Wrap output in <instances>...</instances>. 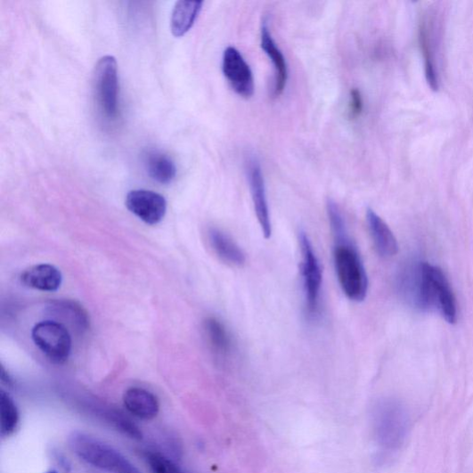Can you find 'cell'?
Returning a JSON list of instances; mask_svg holds the SVG:
<instances>
[{"label":"cell","mask_w":473,"mask_h":473,"mask_svg":"<svg viewBox=\"0 0 473 473\" xmlns=\"http://www.w3.org/2000/svg\"><path fill=\"white\" fill-rule=\"evenodd\" d=\"M420 47H421L423 58H425L427 79L431 88L433 90H437L438 89L437 72L436 69L432 48H431L428 30H427L425 24H422V27L420 29Z\"/></svg>","instance_id":"cell-20"},{"label":"cell","mask_w":473,"mask_h":473,"mask_svg":"<svg viewBox=\"0 0 473 473\" xmlns=\"http://www.w3.org/2000/svg\"><path fill=\"white\" fill-rule=\"evenodd\" d=\"M69 445L74 454L99 469L110 473H142L116 448L87 434L72 433L69 437Z\"/></svg>","instance_id":"cell-4"},{"label":"cell","mask_w":473,"mask_h":473,"mask_svg":"<svg viewBox=\"0 0 473 473\" xmlns=\"http://www.w3.org/2000/svg\"><path fill=\"white\" fill-rule=\"evenodd\" d=\"M261 46L265 53L271 60L275 68V86H273V96L279 97L286 89L289 79V69L286 59L273 40L268 23L263 20L261 29Z\"/></svg>","instance_id":"cell-11"},{"label":"cell","mask_w":473,"mask_h":473,"mask_svg":"<svg viewBox=\"0 0 473 473\" xmlns=\"http://www.w3.org/2000/svg\"><path fill=\"white\" fill-rule=\"evenodd\" d=\"M123 404L127 411L144 420L155 419L159 412L158 397L151 391L141 387H131L123 395Z\"/></svg>","instance_id":"cell-13"},{"label":"cell","mask_w":473,"mask_h":473,"mask_svg":"<svg viewBox=\"0 0 473 473\" xmlns=\"http://www.w3.org/2000/svg\"><path fill=\"white\" fill-rule=\"evenodd\" d=\"M204 331L215 355L222 359L232 355L234 347L233 338L225 323L216 317H208L204 322Z\"/></svg>","instance_id":"cell-15"},{"label":"cell","mask_w":473,"mask_h":473,"mask_svg":"<svg viewBox=\"0 0 473 473\" xmlns=\"http://www.w3.org/2000/svg\"><path fill=\"white\" fill-rule=\"evenodd\" d=\"M348 236L335 239L334 264L338 283L344 294L354 302H363L368 292L367 273Z\"/></svg>","instance_id":"cell-3"},{"label":"cell","mask_w":473,"mask_h":473,"mask_svg":"<svg viewBox=\"0 0 473 473\" xmlns=\"http://www.w3.org/2000/svg\"><path fill=\"white\" fill-rule=\"evenodd\" d=\"M373 439L378 451L389 456L400 451L408 437L411 419L406 407L396 400H382L371 413Z\"/></svg>","instance_id":"cell-2"},{"label":"cell","mask_w":473,"mask_h":473,"mask_svg":"<svg viewBox=\"0 0 473 473\" xmlns=\"http://www.w3.org/2000/svg\"><path fill=\"white\" fill-rule=\"evenodd\" d=\"M222 69L224 76L239 95L244 98H250L254 95L253 71L237 48L229 46L224 52Z\"/></svg>","instance_id":"cell-8"},{"label":"cell","mask_w":473,"mask_h":473,"mask_svg":"<svg viewBox=\"0 0 473 473\" xmlns=\"http://www.w3.org/2000/svg\"><path fill=\"white\" fill-rule=\"evenodd\" d=\"M402 285L406 291L412 289L409 294L412 293L419 308L436 311L447 322H457L456 298L450 282L438 266L429 263L420 264L414 272L412 281L404 279Z\"/></svg>","instance_id":"cell-1"},{"label":"cell","mask_w":473,"mask_h":473,"mask_svg":"<svg viewBox=\"0 0 473 473\" xmlns=\"http://www.w3.org/2000/svg\"><path fill=\"white\" fill-rule=\"evenodd\" d=\"M145 167L149 176L161 184H168L176 177L175 164L160 152H149L145 157Z\"/></svg>","instance_id":"cell-18"},{"label":"cell","mask_w":473,"mask_h":473,"mask_svg":"<svg viewBox=\"0 0 473 473\" xmlns=\"http://www.w3.org/2000/svg\"><path fill=\"white\" fill-rule=\"evenodd\" d=\"M208 241L216 257L232 266H241L246 257L241 247L225 232L218 229H210Z\"/></svg>","instance_id":"cell-16"},{"label":"cell","mask_w":473,"mask_h":473,"mask_svg":"<svg viewBox=\"0 0 473 473\" xmlns=\"http://www.w3.org/2000/svg\"><path fill=\"white\" fill-rule=\"evenodd\" d=\"M363 110V101L360 90L355 88L351 91L350 105H348V118L356 119Z\"/></svg>","instance_id":"cell-22"},{"label":"cell","mask_w":473,"mask_h":473,"mask_svg":"<svg viewBox=\"0 0 473 473\" xmlns=\"http://www.w3.org/2000/svg\"><path fill=\"white\" fill-rule=\"evenodd\" d=\"M366 219L370 235L378 253L385 258L396 256L398 244L387 224L373 210L368 209Z\"/></svg>","instance_id":"cell-14"},{"label":"cell","mask_w":473,"mask_h":473,"mask_svg":"<svg viewBox=\"0 0 473 473\" xmlns=\"http://www.w3.org/2000/svg\"><path fill=\"white\" fill-rule=\"evenodd\" d=\"M203 3L179 2L172 12L171 32L174 37H183L193 27L199 13L201 12Z\"/></svg>","instance_id":"cell-17"},{"label":"cell","mask_w":473,"mask_h":473,"mask_svg":"<svg viewBox=\"0 0 473 473\" xmlns=\"http://www.w3.org/2000/svg\"><path fill=\"white\" fill-rule=\"evenodd\" d=\"M46 473H58L56 470H51V471H48Z\"/></svg>","instance_id":"cell-23"},{"label":"cell","mask_w":473,"mask_h":473,"mask_svg":"<svg viewBox=\"0 0 473 473\" xmlns=\"http://www.w3.org/2000/svg\"><path fill=\"white\" fill-rule=\"evenodd\" d=\"M144 458L152 473H184L175 462L159 453L147 452Z\"/></svg>","instance_id":"cell-21"},{"label":"cell","mask_w":473,"mask_h":473,"mask_svg":"<svg viewBox=\"0 0 473 473\" xmlns=\"http://www.w3.org/2000/svg\"><path fill=\"white\" fill-rule=\"evenodd\" d=\"M20 412L9 393H0V434L3 437L11 436L19 427Z\"/></svg>","instance_id":"cell-19"},{"label":"cell","mask_w":473,"mask_h":473,"mask_svg":"<svg viewBox=\"0 0 473 473\" xmlns=\"http://www.w3.org/2000/svg\"><path fill=\"white\" fill-rule=\"evenodd\" d=\"M24 286L40 291H56L62 283V273L54 265L40 264L24 270L20 275Z\"/></svg>","instance_id":"cell-12"},{"label":"cell","mask_w":473,"mask_h":473,"mask_svg":"<svg viewBox=\"0 0 473 473\" xmlns=\"http://www.w3.org/2000/svg\"><path fill=\"white\" fill-rule=\"evenodd\" d=\"M32 338L45 357L57 364L67 362L71 352V336L63 323L45 320L36 325Z\"/></svg>","instance_id":"cell-5"},{"label":"cell","mask_w":473,"mask_h":473,"mask_svg":"<svg viewBox=\"0 0 473 473\" xmlns=\"http://www.w3.org/2000/svg\"><path fill=\"white\" fill-rule=\"evenodd\" d=\"M126 207L148 225H157L167 213V201L163 195L147 190H135L126 197Z\"/></svg>","instance_id":"cell-10"},{"label":"cell","mask_w":473,"mask_h":473,"mask_svg":"<svg viewBox=\"0 0 473 473\" xmlns=\"http://www.w3.org/2000/svg\"><path fill=\"white\" fill-rule=\"evenodd\" d=\"M246 172L250 184V190L255 207V211L261 227L263 235L269 239L272 234V224L267 203L266 190L261 165L254 156L246 159Z\"/></svg>","instance_id":"cell-9"},{"label":"cell","mask_w":473,"mask_h":473,"mask_svg":"<svg viewBox=\"0 0 473 473\" xmlns=\"http://www.w3.org/2000/svg\"><path fill=\"white\" fill-rule=\"evenodd\" d=\"M93 86L96 102L110 118L118 113V64L112 56L98 61L93 74Z\"/></svg>","instance_id":"cell-7"},{"label":"cell","mask_w":473,"mask_h":473,"mask_svg":"<svg viewBox=\"0 0 473 473\" xmlns=\"http://www.w3.org/2000/svg\"><path fill=\"white\" fill-rule=\"evenodd\" d=\"M298 241H300L302 254L301 273L306 309L310 318H315L320 310L322 269L308 235L302 232L298 236Z\"/></svg>","instance_id":"cell-6"}]
</instances>
